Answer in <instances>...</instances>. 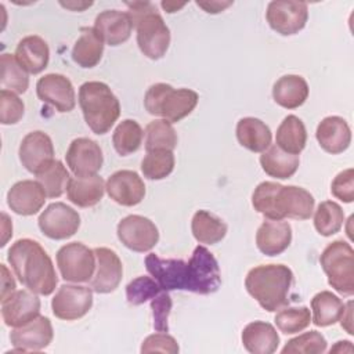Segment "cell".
I'll return each mask as SVG.
<instances>
[{
  "instance_id": "8992f818",
  "label": "cell",
  "mask_w": 354,
  "mask_h": 354,
  "mask_svg": "<svg viewBox=\"0 0 354 354\" xmlns=\"http://www.w3.org/2000/svg\"><path fill=\"white\" fill-rule=\"evenodd\" d=\"M198 100V93L191 88H173L167 83H155L144 95V106L148 113L177 123L195 109Z\"/></svg>"
},
{
  "instance_id": "4fadbf2b",
  "label": "cell",
  "mask_w": 354,
  "mask_h": 354,
  "mask_svg": "<svg viewBox=\"0 0 354 354\" xmlns=\"http://www.w3.org/2000/svg\"><path fill=\"white\" fill-rule=\"evenodd\" d=\"M93 306V289L82 285H62L51 300L53 314L64 321L84 317Z\"/></svg>"
},
{
  "instance_id": "f546056e",
  "label": "cell",
  "mask_w": 354,
  "mask_h": 354,
  "mask_svg": "<svg viewBox=\"0 0 354 354\" xmlns=\"http://www.w3.org/2000/svg\"><path fill=\"white\" fill-rule=\"evenodd\" d=\"M104 53V40L94 29L84 26L72 48V59L82 68H94L100 64Z\"/></svg>"
},
{
  "instance_id": "d4e9b609",
  "label": "cell",
  "mask_w": 354,
  "mask_h": 354,
  "mask_svg": "<svg viewBox=\"0 0 354 354\" xmlns=\"http://www.w3.org/2000/svg\"><path fill=\"white\" fill-rule=\"evenodd\" d=\"M133 28L129 12L119 10H105L95 17L94 22V29L101 35L104 43L112 47L127 41Z\"/></svg>"
},
{
  "instance_id": "816d5d0a",
  "label": "cell",
  "mask_w": 354,
  "mask_h": 354,
  "mask_svg": "<svg viewBox=\"0 0 354 354\" xmlns=\"http://www.w3.org/2000/svg\"><path fill=\"white\" fill-rule=\"evenodd\" d=\"M232 4V1H196V6L203 8L206 12L209 14H217V12H221L223 10H225L227 7H230Z\"/></svg>"
},
{
  "instance_id": "ee69618b",
  "label": "cell",
  "mask_w": 354,
  "mask_h": 354,
  "mask_svg": "<svg viewBox=\"0 0 354 354\" xmlns=\"http://www.w3.org/2000/svg\"><path fill=\"white\" fill-rule=\"evenodd\" d=\"M160 286L151 277H137L126 286L127 301L133 306H140L160 293Z\"/></svg>"
},
{
  "instance_id": "484cf974",
  "label": "cell",
  "mask_w": 354,
  "mask_h": 354,
  "mask_svg": "<svg viewBox=\"0 0 354 354\" xmlns=\"http://www.w3.org/2000/svg\"><path fill=\"white\" fill-rule=\"evenodd\" d=\"M14 55L28 73L37 75L43 72L48 65L50 48L44 39L36 35H30L19 40Z\"/></svg>"
},
{
  "instance_id": "11a10c76",
  "label": "cell",
  "mask_w": 354,
  "mask_h": 354,
  "mask_svg": "<svg viewBox=\"0 0 354 354\" xmlns=\"http://www.w3.org/2000/svg\"><path fill=\"white\" fill-rule=\"evenodd\" d=\"M185 4L181 3V4H177V3H167V1H162V7L167 11V12H176L177 10L183 8Z\"/></svg>"
},
{
  "instance_id": "d6a6232c",
  "label": "cell",
  "mask_w": 354,
  "mask_h": 354,
  "mask_svg": "<svg viewBox=\"0 0 354 354\" xmlns=\"http://www.w3.org/2000/svg\"><path fill=\"white\" fill-rule=\"evenodd\" d=\"M275 141L277 147L282 151L299 155L307 144V131L301 119L295 115H288L277 129Z\"/></svg>"
},
{
  "instance_id": "d6986e66",
  "label": "cell",
  "mask_w": 354,
  "mask_h": 354,
  "mask_svg": "<svg viewBox=\"0 0 354 354\" xmlns=\"http://www.w3.org/2000/svg\"><path fill=\"white\" fill-rule=\"evenodd\" d=\"M53 337L54 330L51 321L43 315H39L19 328H14L10 333L12 347L19 351H40L50 346Z\"/></svg>"
},
{
  "instance_id": "8d00e7d4",
  "label": "cell",
  "mask_w": 354,
  "mask_h": 354,
  "mask_svg": "<svg viewBox=\"0 0 354 354\" xmlns=\"http://www.w3.org/2000/svg\"><path fill=\"white\" fill-rule=\"evenodd\" d=\"M142 138L144 131L138 122L133 119L122 120L112 134L113 148L122 156H127L138 151L142 144Z\"/></svg>"
},
{
  "instance_id": "bcb514c9",
  "label": "cell",
  "mask_w": 354,
  "mask_h": 354,
  "mask_svg": "<svg viewBox=\"0 0 354 354\" xmlns=\"http://www.w3.org/2000/svg\"><path fill=\"white\" fill-rule=\"evenodd\" d=\"M330 192L336 199L344 203H351L354 201V170L351 167L340 171L333 178Z\"/></svg>"
},
{
  "instance_id": "ab89813d",
  "label": "cell",
  "mask_w": 354,
  "mask_h": 354,
  "mask_svg": "<svg viewBox=\"0 0 354 354\" xmlns=\"http://www.w3.org/2000/svg\"><path fill=\"white\" fill-rule=\"evenodd\" d=\"M47 198H59L69 185L71 176L61 160H54L44 171L36 174Z\"/></svg>"
},
{
  "instance_id": "60d3db41",
  "label": "cell",
  "mask_w": 354,
  "mask_h": 354,
  "mask_svg": "<svg viewBox=\"0 0 354 354\" xmlns=\"http://www.w3.org/2000/svg\"><path fill=\"white\" fill-rule=\"evenodd\" d=\"M174 155L169 149L149 151L141 162V171L149 180H163L174 169Z\"/></svg>"
},
{
  "instance_id": "8fae6325",
  "label": "cell",
  "mask_w": 354,
  "mask_h": 354,
  "mask_svg": "<svg viewBox=\"0 0 354 354\" xmlns=\"http://www.w3.org/2000/svg\"><path fill=\"white\" fill-rule=\"evenodd\" d=\"M37 224L47 238L62 241L77 232L80 227V216L66 203L54 202L40 213Z\"/></svg>"
},
{
  "instance_id": "f5cc1de1",
  "label": "cell",
  "mask_w": 354,
  "mask_h": 354,
  "mask_svg": "<svg viewBox=\"0 0 354 354\" xmlns=\"http://www.w3.org/2000/svg\"><path fill=\"white\" fill-rule=\"evenodd\" d=\"M3 217V239H1V246H4L8 241L10 236H12V224L6 213H1Z\"/></svg>"
},
{
  "instance_id": "6da1fadb",
  "label": "cell",
  "mask_w": 354,
  "mask_h": 354,
  "mask_svg": "<svg viewBox=\"0 0 354 354\" xmlns=\"http://www.w3.org/2000/svg\"><path fill=\"white\" fill-rule=\"evenodd\" d=\"M7 260L19 282L29 290L41 296L55 290L58 277L54 264L37 241L18 239L8 249Z\"/></svg>"
},
{
  "instance_id": "7bdbcfd3",
  "label": "cell",
  "mask_w": 354,
  "mask_h": 354,
  "mask_svg": "<svg viewBox=\"0 0 354 354\" xmlns=\"http://www.w3.org/2000/svg\"><path fill=\"white\" fill-rule=\"evenodd\" d=\"M326 350V339L317 330L304 332L290 340L286 342L285 347L282 348V354H295V353H304V354H319Z\"/></svg>"
},
{
  "instance_id": "30bf717a",
  "label": "cell",
  "mask_w": 354,
  "mask_h": 354,
  "mask_svg": "<svg viewBox=\"0 0 354 354\" xmlns=\"http://www.w3.org/2000/svg\"><path fill=\"white\" fill-rule=\"evenodd\" d=\"M266 19L277 33L282 36L296 35L307 24L308 7L303 1L274 0L267 6Z\"/></svg>"
},
{
  "instance_id": "e575fe53",
  "label": "cell",
  "mask_w": 354,
  "mask_h": 354,
  "mask_svg": "<svg viewBox=\"0 0 354 354\" xmlns=\"http://www.w3.org/2000/svg\"><path fill=\"white\" fill-rule=\"evenodd\" d=\"M343 308L344 304L340 297L329 290H322L311 299L313 324L321 328L333 325L339 321Z\"/></svg>"
},
{
  "instance_id": "7c38bea8",
  "label": "cell",
  "mask_w": 354,
  "mask_h": 354,
  "mask_svg": "<svg viewBox=\"0 0 354 354\" xmlns=\"http://www.w3.org/2000/svg\"><path fill=\"white\" fill-rule=\"evenodd\" d=\"M116 234L127 249L138 253L151 250L159 241L158 227L148 217L140 214H130L122 218Z\"/></svg>"
},
{
  "instance_id": "b9f144b4",
  "label": "cell",
  "mask_w": 354,
  "mask_h": 354,
  "mask_svg": "<svg viewBox=\"0 0 354 354\" xmlns=\"http://www.w3.org/2000/svg\"><path fill=\"white\" fill-rule=\"evenodd\" d=\"M274 321L282 333L293 335L304 330L311 324V313L306 306L286 307L277 313Z\"/></svg>"
},
{
  "instance_id": "f6af8a7d",
  "label": "cell",
  "mask_w": 354,
  "mask_h": 354,
  "mask_svg": "<svg viewBox=\"0 0 354 354\" xmlns=\"http://www.w3.org/2000/svg\"><path fill=\"white\" fill-rule=\"evenodd\" d=\"M25 112L24 101L12 91H0V122L3 124L18 123Z\"/></svg>"
},
{
  "instance_id": "c3c4849f",
  "label": "cell",
  "mask_w": 354,
  "mask_h": 354,
  "mask_svg": "<svg viewBox=\"0 0 354 354\" xmlns=\"http://www.w3.org/2000/svg\"><path fill=\"white\" fill-rule=\"evenodd\" d=\"M151 308L153 317V328L158 332H167V319L171 310V297L169 296V293L163 290V293L156 295L151 301Z\"/></svg>"
},
{
  "instance_id": "44dd1931",
  "label": "cell",
  "mask_w": 354,
  "mask_h": 354,
  "mask_svg": "<svg viewBox=\"0 0 354 354\" xmlns=\"http://www.w3.org/2000/svg\"><path fill=\"white\" fill-rule=\"evenodd\" d=\"M97 271L90 279V288L97 293L113 292L123 277V266L115 250L109 248H95Z\"/></svg>"
},
{
  "instance_id": "d590c367",
  "label": "cell",
  "mask_w": 354,
  "mask_h": 354,
  "mask_svg": "<svg viewBox=\"0 0 354 354\" xmlns=\"http://www.w3.org/2000/svg\"><path fill=\"white\" fill-rule=\"evenodd\" d=\"M0 84L1 90H8L15 94H22L29 87L28 72L19 65L15 55L4 53L0 57Z\"/></svg>"
},
{
  "instance_id": "ba28073f",
  "label": "cell",
  "mask_w": 354,
  "mask_h": 354,
  "mask_svg": "<svg viewBox=\"0 0 354 354\" xmlns=\"http://www.w3.org/2000/svg\"><path fill=\"white\" fill-rule=\"evenodd\" d=\"M57 266L61 277L68 282H87L97 267L95 253L82 242H71L57 252Z\"/></svg>"
},
{
  "instance_id": "3957f363",
  "label": "cell",
  "mask_w": 354,
  "mask_h": 354,
  "mask_svg": "<svg viewBox=\"0 0 354 354\" xmlns=\"http://www.w3.org/2000/svg\"><path fill=\"white\" fill-rule=\"evenodd\" d=\"M293 272L285 264H261L252 268L245 278L248 293L268 313H274L289 301Z\"/></svg>"
},
{
  "instance_id": "5b68a950",
  "label": "cell",
  "mask_w": 354,
  "mask_h": 354,
  "mask_svg": "<svg viewBox=\"0 0 354 354\" xmlns=\"http://www.w3.org/2000/svg\"><path fill=\"white\" fill-rule=\"evenodd\" d=\"M79 105L93 133L101 136L111 130L120 115V104L108 84L86 82L79 87Z\"/></svg>"
},
{
  "instance_id": "ac0fdd59",
  "label": "cell",
  "mask_w": 354,
  "mask_h": 354,
  "mask_svg": "<svg viewBox=\"0 0 354 354\" xmlns=\"http://www.w3.org/2000/svg\"><path fill=\"white\" fill-rule=\"evenodd\" d=\"M40 315V299L32 290H15L1 300V317L7 326L19 328Z\"/></svg>"
},
{
  "instance_id": "681fc988",
  "label": "cell",
  "mask_w": 354,
  "mask_h": 354,
  "mask_svg": "<svg viewBox=\"0 0 354 354\" xmlns=\"http://www.w3.org/2000/svg\"><path fill=\"white\" fill-rule=\"evenodd\" d=\"M15 292V281L6 264H1V300Z\"/></svg>"
},
{
  "instance_id": "9c48e42d",
  "label": "cell",
  "mask_w": 354,
  "mask_h": 354,
  "mask_svg": "<svg viewBox=\"0 0 354 354\" xmlns=\"http://www.w3.org/2000/svg\"><path fill=\"white\" fill-rule=\"evenodd\" d=\"M221 285V274L216 257L210 250L198 245L188 260V281L187 290L210 295L214 293Z\"/></svg>"
},
{
  "instance_id": "4316f807",
  "label": "cell",
  "mask_w": 354,
  "mask_h": 354,
  "mask_svg": "<svg viewBox=\"0 0 354 354\" xmlns=\"http://www.w3.org/2000/svg\"><path fill=\"white\" fill-rule=\"evenodd\" d=\"M243 347L252 354H272L279 346L277 329L264 321L248 324L241 335Z\"/></svg>"
},
{
  "instance_id": "277c9868",
  "label": "cell",
  "mask_w": 354,
  "mask_h": 354,
  "mask_svg": "<svg viewBox=\"0 0 354 354\" xmlns=\"http://www.w3.org/2000/svg\"><path fill=\"white\" fill-rule=\"evenodd\" d=\"M133 26L137 30V44L149 59L162 58L170 46V30L156 7L149 1L126 3Z\"/></svg>"
},
{
  "instance_id": "f1b7e54d",
  "label": "cell",
  "mask_w": 354,
  "mask_h": 354,
  "mask_svg": "<svg viewBox=\"0 0 354 354\" xmlns=\"http://www.w3.org/2000/svg\"><path fill=\"white\" fill-rule=\"evenodd\" d=\"M105 183L98 174L88 177H71L66 195L79 207L95 206L104 196Z\"/></svg>"
},
{
  "instance_id": "f907efd6",
  "label": "cell",
  "mask_w": 354,
  "mask_h": 354,
  "mask_svg": "<svg viewBox=\"0 0 354 354\" xmlns=\"http://www.w3.org/2000/svg\"><path fill=\"white\" fill-rule=\"evenodd\" d=\"M353 301L348 300L347 304H344V308H343V313L339 318L340 321V325L343 329H346V332L348 335H353L354 333V329H353Z\"/></svg>"
},
{
  "instance_id": "4dcf8cb0",
  "label": "cell",
  "mask_w": 354,
  "mask_h": 354,
  "mask_svg": "<svg viewBox=\"0 0 354 354\" xmlns=\"http://www.w3.org/2000/svg\"><path fill=\"white\" fill-rule=\"evenodd\" d=\"M236 140L252 152H264L271 145L272 134L263 120L248 116L236 123Z\"/></svg>"
},
{
  "instance_id": "ffe728a7",
  "label": "cell",
  "mask_w": 354,
  "mask_h": 354,
  "mask_svg": "<svg viewBox=\"0 0 354 354\" xmlns=\"http://www.w3.org/2000/svg\"><path fill=\"white\" fill-rule=\"evenodd\" d=\"M105 189L109 198L122 206H136L145 196V184L133 170H118L111 174Z\"/></svg>"
},
{
  "instance_id": "9a60e30c",
  "label": "cell",
  "mask_w": 354,
  "mask_h": 354,
  "mask_svg": "<svg viewBox=\"0 0 354 354\" xmlns=\"http://www.w3.org/2000/svg\"><path fill=\"white\" fill-rule=\"evenodd\" d=\"M145 268L162 290H187V261L181 259H162L155 253H149L145 257Z\"/></svg>"
},
{
  "instance_id": "f35d334b",
  "label": "cell",
  "mask_w": 354,
  "mask_h": 354,
  "mask_svg": "<svg viewBox=\"0 0 354 354\" xmlns=\"http://www.w3.org/2000/svg\"><path fill=\"white\" fill-rule=\"evenodd\" d=\"M344 223L342 206L333 201H324L318 205L314 214V227L322 236H330L340 231Z\"/></svg>"
},
{
  "instance_id": "e0dca14e",
  "label": "cell",
  "mask_w": 354,
  "mask_h": 354,
  "mask_svg": "<svg viewBox=\"0 0 354 354\" xmlns=\"http://www.w3.org/2000/svg\"><path fill=\"white\" fill-rule=\"evenodd\" d=\"M36 94L58 112H71L76 105L73 84L61 73H47L40 77L36 83Z\"/></svg>"
},
{
  "instance_id": "74e56055",
  "label": "cell",
  "mask_w": 354,
  "mask_h": 354,
  "mask_svg": "<svg viewBox=\"0 0 354 354\" xmlns=\"http://www.w3.org/2000/svg\"><path fill=\"white\" fill-rule=\"evenodd\" d=\"M177 133L170 122L165 119H155L145 127V149H169L173 151L177 147Z\"/></svg>"
},
{
  "instance_id": "5bb4252c",
  "label": "cell",
  "mask_w": 354,
  "mask_h": 354,
  "mask_svg": "<svg viewBox=\"0 0 354 354\" xmlns=\"http://www.w3.org/2000/svg\"><path fill=\"white\" fill-rule=\"evenodd\" d=\"M54 153V145L50 136L41 130L28 133L22 138L18 151L22 166L33 174L44 171L55 160Z\"/></svg>"
},
{
  "instance_id": "1f68e13d",
  "label": "cell",
  "mask_w": 354,
  "mask_h": 354,
  "mask_svg": "<svg viewBox=\"0 0 354 354\" xmlns=\"http://www.w3.org/2000/svg\"><path fill=\"white\" fill-rule=\"evenodd\" d=\"M260 165L266 174L274 178H290L299 169L300 159L297 155L288 153L277 145H270L260 156Z\"/></svg>"
},
{
  "instance_id": "db71d44e",
  "label": "cell",
  "mask_w": 354,
  "mask_h": 354,
  "mask_svg": "<svg viewBox=\"0 0 354 354\" xmlns=\"http://www.w3.org/2000/svg\"><path fill=\"white\" fill-rule=\"evenodd\" d=\"M342 351H348V353H351V351H353L351 342H348V340H340V342H337V343L329 350V353H342Z\"/></svg>"
},
{
  "instance_id": "7a4b0ae2",
  "label": "cell",
  "mask_w": 354,
  "mask_h": 354,
  "mask_svg": "<svg viewBox=\"0 0 354 354\" xmlns=\"http://www.w3.org/2000/svg\"><path fill=\"white\" fill-rule=\"evenodd\" d=\"M314 196L307 189L274 181L260 183L252 195L254 210L270 220H307L314 212Z\"/></svg>"
},
{
  "instance_id": "cb8c5ba5",
  "label": "cell",
  "mask_w": 354,
  "mask_h": 354,
  "mask_svg": "<svg viewBox=\"0 0 354 354\" xmlns=\"http://www.w3.org/2000/svg\"><path fill=\"white\" fill-rule=\"evenodd\" d=\"M319 147L332 155L344 152L351 144V130L340 116H326L317 126L315 131Z\"/></svg>"
},
{
  "instance_id": "2e32d148",
  "label": "cell",
  "mask_w": 354,
  "mask_h": 354,
  "mask_svg": "<svg viewBox=\"0 0 354 354\" xmlns=\"http://www.w3.org/2000/svg\"><path fill=\"white\" fill-rule=\"evenodd\" d=\"M66 165L76 177H88L97 174L104 162L101 147L91 138H75L65 155Z\"/></svg>"
},
{
  "instance_id": "83f0119b",
  "label": "cell",
  "mask_w": 354,
  "mask_h": 354,
  "mask_svg": "<svg viewBox=\"0 0 354 354\" xmlns=\"http://www.w3.org/2000/svg\"><path fill=\"white\" fill-rule=\"evenodd\" d=\"M308 84L300 75H283L272 86L274 101L286 109L301 106L308 98Z\"/></svg>"
},
{
  "instance_id": "603a6c76",
  "label": "cell",
  "mask_w": 354,
  "mask_h": 354,
  "mask_svg": "<svg viewBox=\"0 0 354 354\" xmlns=\"http://www.w3.org/2000/svg\"><path fill=\"white\" fill-rule=\"evenodd\" d=\"M292 242V227L283 220H264L256 232L257 249L266 256H278Z\"/></svg>"
},
{
  "instance_id": "836d02e7",
  "label": "cell",
  "mask_w": 354,
  "mask_h": 354,
  "mask_svg": "<svg viewBox=\"0 0 354 354\" xmlns=\"http://www.w3.org/2000/svg\"><path fill=\"white\" fill-rule=\"evenodd\" d=\"M227 224L207 210H198L191 221V231L199 243L216 245L227 234Z\"/></svg>"
},
{
  "instance_id": "52a82bcc",
  "label": "cell",
  "mask_w": 354,
  "mask_h": 354,
  "mask_svg": "<svg viewBox=\"0 0 354 354\" xmlns=\"http://www.w3.org/2000/svg\"><path fill=\"white\" fill-rule=\"evenodd\" d=\"M319 263L328 277V283L340 295L354 293V250L343 239L330 242L321 253Z\"/></svg>"
},
{
  "instance_id": "7402d4cb",
  "label": "cell",
  "mask_w": 354,
  "mask_h": 354,
  "mask_svg": "<svg viewBox=\"0 0 354 354\" xmlns=\"http://www.w3.org/2000/svg\"><path fill=\"white\" fill-rule=\"evenodd\" d=\"M46 198L47 195L39 181L22 180L8 189L7 205L19 216H33L44 206Z\"/></svg>"
},
{
  "instance_id": "7dc6e473",
  "label": "cell",
  "mask_w": 354,
  "mask_h": 354,
  "mask_svg": "<svg viewBox=\"0 0 354 354\" xmlns=\"http://www.w3.org/2000/svg\"><path fill=\"white\" fill-rule=\"evenodd\" d=\"M180 347L177 344V340L167 335V332H158L153 335H149L144 339L141 344V353H170L176 354L178 353Z\"/></svg>"
}]
</instances>
